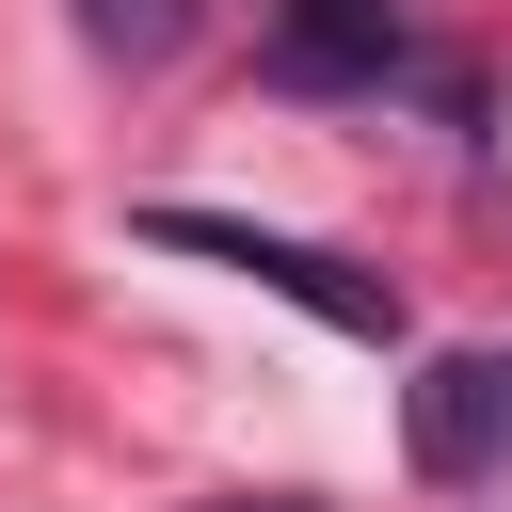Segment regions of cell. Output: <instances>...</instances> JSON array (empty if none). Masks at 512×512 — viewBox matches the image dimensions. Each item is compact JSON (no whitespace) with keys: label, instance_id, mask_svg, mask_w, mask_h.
<instances>
[{"label":"cell","instance_id":"6da1fadb","mask_svg":"<svg viewBox=\"0 0 512 512\" xmlns=\"http://www.w3.org/2000/svg\"><path fill=\"white\" fill-rule=\"evenodd\" d=\"M144 240H160V256H208V272H240V288H272V304H304V320H336V336H400V288L352 272V256H320V240H288V224H240V208H144Z\"/></svg>","mask_w":512,"mask_h":512},{"label":"cell","instance_id":"7a4b0ae2","mask_svg":"<svg viewBox=\"0 0 512 512\" xmlns=\"http://www.w3.org/2000/svg\"><path fill=\"white\" fill-rule=\"evenodd\" d=\"M400 448H416V480H512V352H432L416 384H400Z\"/></svg>","mask_w":512,"mask_h":512},{"label":"cell","instance_id":"3957f363","mask_svg":"<svg viewBox=\"0 0 512 512\" xmlns=\"http://www.w3.org/2000/svg\"><path fill=\"white\" fill-rule=\"evenodd\" d=\"M96 16V48H128V64H160L176 32H192V0H80Z\"/></svg>","mask_w":512,"mask_h":512},{"label":"cell","instance_id":"277c9868","mask_svg":"<svg viewBox=\"0 0 512 512\" xmlns=\"http://www.w3.org/2000/svg\"><path fill=\"white\" fill-rule=\"evenodd\" d=\"M368 16H384V0H304V64H320V48H352Z\"/></svg>","mask_w":512,"mask_h":512},{"label":"cell","instance_id":"5b68a950","mask_svg":"<svg viewBox=\"0 0 512 512\" xmlns=\"http://www.w3.org/2000/svg\"><path fill=\"white\" fill-rule=\"evenodd\" d=\"M224 512H288V496H224Z\"/></svg>","mask_w":512,"mask_h":512}]
</instances>
